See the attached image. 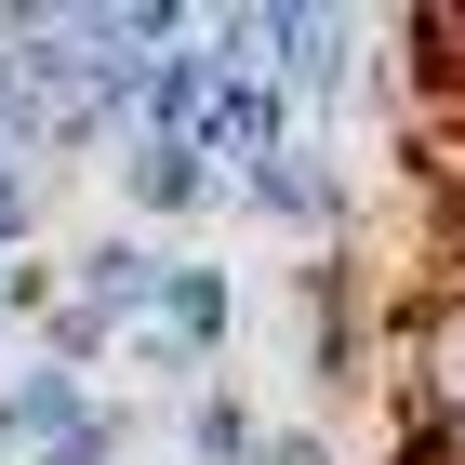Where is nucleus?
<instances>
[{"instance_id":"f257e3e1","label":"nucleus","mask_w":465,"mask_h":465,"mask_svg":"<svg viewBox=\"0 0 465 465\" xmlns=\"http://www.w3.org/2000/svg\"><path fill=\"white\" fill-rule=\"evenodd\" d=\"M226 332H240V280H226V266H173L134 346H146V359H173V372H200V359H226Z\"/></svg>"},{"instance_id":"f03ea898","label":"nucleus","mask_w":465,"mask_h":465,"mask_svg":"<svg viewBox=\"0 0 465 465\" xmlns=\"http://www.w3.org/2000/svg\"><path fill=\"white\" fill-rule=\"evenodd\" d=\"M240 200H252V213H280V226H332V213H346V173H332V146L292 120V146H266V160H252Z\"/></svg>"},{"instance_id":"7ed1b4c3","label":"nucleus","mask_w":465,"mask_h":465,"mask_svg":"<svg viewBox=\"0 0 465 465\" xmlns=\"http://www.w3.org/2000/svg\"><path fill=\"white\" fill-rule=\"evenodd\" d=\"M94 412H107V399L80 386V372H14V386H0V452L27 465V452H54V439H80Z\"/></svg>"},{"instance_id":"20e7f679","label":"nucleus","mask_w":465,"mask_h":465,"mask_svg":"<svg viewBox=\"0 0 465 465\" xmlns=\"http://www.w3.org/2000/svg\"><path fill=\"white\" fill-rule=\"evenodd\" d=\"M160 280H173V252H146V240H94V252H80V292H67V306H94L107 332H146Z\"/></svg>"},{"instance_id":"39448f33","label":"nucleus","mask_w":465,"mask_h":465,"mask_svg":"<svg viewBox=\"0 0 465 465\" xmlns=\"http://www.w3.org/2000/svg\"><path fill=\"white\" fill-rule=\"evenodd\" d=\"M120 186H134V213H200V200H213V160L173 146V134H134L120 146Z\"/></svg>"},{"instance_id":"423d86ee","label":"nucleus","mask_w":465,"mask_h":465,"mask_svg":"<svg viewBox=\"0 0 465 465\" xmlns=\"http://www.w3.org/2000/svg\"><path fill=\"white\" fill-rule=\"evenodd\" d=\"M186 452H200V465H252V452H266L252 399H200V412H186Z\"/></svg>"},{"instance_id":"0eeeda50","label":"nucleus","mask_w":465,"mask_h":465,"mask_svg":"<svg viewBox=\"0 0 465 465\" xmlns=\"http://www.w3.org/2000/svg\"><path fill=\"white\" fill-rule=\"evenodd\" d=\"M120 332L94 320V306H54V320H40V372H80V386H94V359H107Z\"/></svg>"},{"instance_id":"6e6552de","label":"nucleus","mask_w":465,"mask_h":465,"mask_svg":"<svg viewBox=\"0 0 465 465\" xmlns=\"http://www.w3.org/2000/svg\"><path fill=\"white\" fill-rule=\"evenodd\" d=\"M252 465H332V452H320V439H292V426H280V439H266Z\"/></svg>"}]
</instances>
